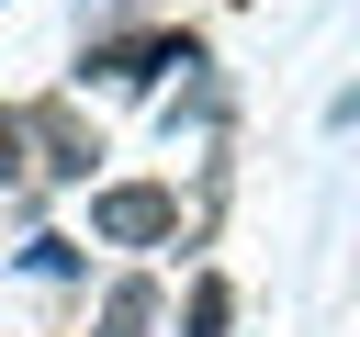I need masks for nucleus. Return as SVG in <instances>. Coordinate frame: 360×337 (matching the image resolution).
<instances>
[{
  "label": "nucleus",
  "instance_id": "f257e3e1",
  "mask_svg": "<svg viewBox=\"0 0 360 337\" xmlns=\"http://www.w3.org/2000/svg\"><path fill=\"white\" fill-rule=\"evenodd\" d=\"M180 225V202L158 191V180H112V191H90V236L101 247H158Z\"/></svg>",
  "mask_w": 360,
  "mask_h": 337
},
{
  "label": "nucleus",
  "instance_id": "f03ea898",
  "mask_svg": "<svg viewBox=\"0 0 360 337\" xmlns=\"http://www.w3.org/2000/svg\"><path fill=\"white\" fill-rule=\"evenodd\" d=\"M22 124H34V146H45V157H34L45 180H90V157H101V146L79 135V112H68V101H45V112H22Z\"/></svg>",
  "mask_w": 360,
  "mask_h": 337
},
{
  "label": "nucleus",
  "instance_id": "7ed1b4c3",
  "mask_svg": "<svg viewBox=\"0 0 360 337\" xmlns=\"http://www.w3.org/2000/svg\"><path fill=\"white\" fill-rule=\"evenodd\" d=\"M101 337H158V281H112L101 292Z\"/></svg>",
  "mask_w": 360,
  "mask_h": 337
},
{
  "label": "nucleus",
  "instance_id": "20e7f679",
  "mask_svg": "<svg viewBox=\"0 0 360 337\" xmlns=\"http://www.w3.org/2000/svg\"><path fill=\"white\" fill-rule=\"evenodd\" d=\"M225 315H236V292H225V281H191V303H180V337H225Z\"/></svg>",
  "mask_w": 360,
  "mask_h": 337
},
{
  "label": "nucleus",
  "instance_id": "39448f33",
  "mask_svg": "<svg viewBox=\"0 0 360 337\" xmlns=\"http://www.w3.org/2000/svg\"><path fill=\"white\" fill-rule=\"evenodd\" d=\"M22 146H34V124H22V112H0V180H22Z\"/></svg>",
  "mask_w": 360,
  "mask_h": 337
}]
</instances>
